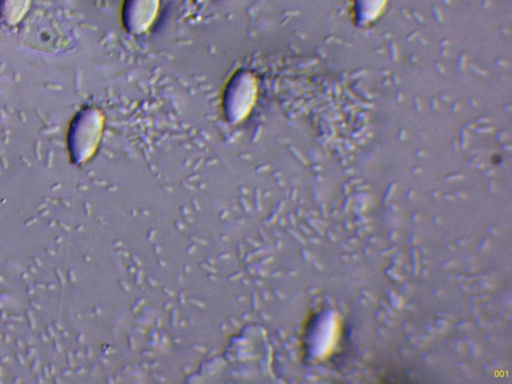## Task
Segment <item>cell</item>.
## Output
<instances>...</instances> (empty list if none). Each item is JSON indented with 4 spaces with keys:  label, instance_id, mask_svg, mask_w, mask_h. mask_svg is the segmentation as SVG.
<instances>
[{
    "label": "cell",
    "instance_id": "1",
    "mask_svg": "<svg viewBox=\"0 0 512 384\" xmlns=\"http://www.w3.org/2000/svg\"><path fill=\"white\" fill-rule=\"evenodd\" d=\"M103 128V116L94 107L81 109L70 123L67 144L71 157L81 162L89 158L97 147Z\"/></svg>",
    "mask_w": 512,
    "mask_h": 384
},
{
    "label": "cell",
    "instance_id": "3",
    "mask_svg": "<svg viewBox=\"0 0 512 384\" xmlns=\"http://www.w3.org/2000/svg\"><path fill=\"white\" fill-rule=\"evenodd\" d=\"M160 0H124L122 23L129 34L139 35L152 25Z\"/></svg>",
    "mask_w": 512,
    "mask_h": 384
},
{
    "label": "cell",
    "instance_id": "4",
    "mask_svg": "<svg viewBox=\"0 0 512 384\" xmlns=\"http://www.w3.org/2000/svg\"><path fill=\"white\" fill-rule=\"evenodd\" d=\"M29 4L30 0H0V19L9 26L19 23Z\"/></svg>",
    "mask_w": 512,
    "mask_h": 384
},
{
    "label": "cell",
    "instance_id": "5",
    "mask_svg": "<svg viewBox=\"0 0 512 384\" xmlns=\"http://www.w3.org/2000/svg\"><path fill=\"white\" fill-rule=\"evenodd\" d=\"M196 3L202 2L203 0H193Z\"/></svg>",
    "mask_w": 512,
    "mask_h": 384
},
{
    "label": "cell",
    "instance_id": "2",
    "mask_svg": "<svg viewBox=\"0 0 512 384\" xmlns=\"http://www.w3.org/2000/svg\"><path fill=\"white\" fill-rule=\"evenodd\" d=\"M257 95V82L252 73L237 71L228 81L222 95V112L230 124L241 122L250 112Z\"/></svg>",
    "mask_w": 512,
    "mask_h": 384
}]
</instances>
